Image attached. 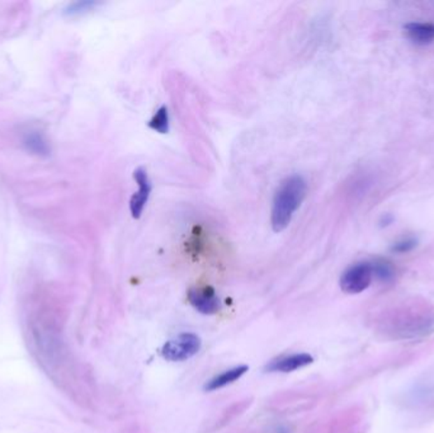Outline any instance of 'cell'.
I'll use <instances>...</instances> for the list:
<instances>
[{
	"instance_id": "1",
	"label": "cell",
	"mask_w": 434,
	"mask_h": 433,
	"mask_svg": "<svg viewBox=\"0 0 434 433\" xmlns=\"http://www.w3.org/2000/svg\"><path fill=\"white\" fill-rule=\"evenodd\" d=\"M307 184L301 176L286 178L279 184L272 202L271 223L276 233L285 231L291 223L295 212L305 200Z\"/></svg>"
},
{
	"instance_id": "2",
	"label": "cell",
	"mask_w": 434,
	"mask_h": 433,
	"mask_svg": "<svg viewBox=\"0 0 434 433\" xmlns=\"http://www.w3.org/2000/svg\"><path fill=\"white\" fill-rule=\"evenodd\" d=\"M201 338L193 333H182L176 338L170 339L162 348V355L172 362L190 359L201 350Z\"/></svg>"
},
{
	"instance_id": "3",
	"label": "cell",
	"mask_w": 434,
	"mask_h": 433,
	"mask_svg": "<svg viewBox=\"0 0 434 433\" xmlns=\"http://www.w3.org/2000/svg\"><path fill=\"white\" fill-rule=\"evenodd\" d=\"M371 262H358L346 268L340 277V289L346 294L356 295L365 291L372 282Z\"/></svg>"
},
{
	"instance_id": "4",
	"label": "cell",
	"mask_w": 434,
	"mask_h": 433,
	"mask_svg": "<svg viewBox=\"0 0 434 433\" xmlns=\"http://www.w3.org/2000/svg\"><path fill=\"white\" fill-rule=\"evenodd\" d=\"M188 300L197 312L206 315L215 314L221 309V301L212 287L192 289L188 292Z\"/></svg>"
},
{
	"instance_id": "5",
	"label": "cell",
	"mask_w": 434,
	"mask_h": 433,
	"mask_svg": "<svg viewBox=\"0 0 434 433\" xmlns=\"http://www.w3.org/2000/svg\"><path fill=\"white\" fill-rule=\"evenodd\" d=\"M134 178L136 183L139 184V191L135 192V195L131 197L130 201V211L134 219H139L143 214L144 209L146 203L149 201L150 193H151V183H150L149 176L146 170L143 168H137L134 172Z\"/></svg>"
},
{
	"instance_id": "6",
	"label": "cell",
	"mask_w": 434,
	"mask_h": 433,
	"mask_svg": "<svg viewBox=\"0 0 434 433\" xmlns=\"http://www.w3.org/2000/svg\"><path fill=\"white\" fill-rule=\"evenodd\" d=\"M312 356L309 353H296L285 357L272 359L268 365L265 366V370L270 373H292L299 369L312 364Z\"/></svg>"
},
{
	"instance_id": "7",
	"label": "cell",
	"mask_w": 434,
	"mask_h": 433,
	"mask_svg": "<svg viewBox=\"0 0 434 433\" xmlns=\"http://www.w3.org/2000/svg\"><path fill=\"white\" fill-rule=\"evenodd\" d=\"M404 34L415 45L426 46L434 41V25L412 22L404 26Z\"/></svg>"
},
{
	"instance_id": "8",
	"label": "cell",
	"mask_w": 434,
	"mask_h": 433,
	"mask_svg": "<svg viewBox=\"0 0 434 433\" xmlns=\"http://www.w3.org/2000/svg\"><path fill=\"white\" fill-rule=\"evenodd\" d=\"M248 370H249L248 366L245 365L232 367L230 370H226L224 373H218L214 379H211L204 385V389L207 392H214V390H218V389H221L224 386L230 385L232 383H235L237 380L240 379Z\"/></svg>"
},
{
	"instance_id": "9",
	"label": "cell",
	"mask_w": 434,
	"mask_h": 433,
	"mask_svg": "<svg viewBox=\"0 0 434 433\" xmlns=\"http://www.w3.org/2000/svg\"><path fill=\"white\" fill-rule=\"evenodd\" d=\"M371 266H372L373 277L379 278L382 282L393 281L395 277V268L391 262L384 258H377L371 262Z\"/></svg>"
},
{
	"instance_id": "10",
	"label": "cell",
	"mask_w": 434,
	"mask_h": 433,
	"mask_svg": "<svg viewBox=\"0 0 434 433\" xmlns=\"http://www.w3.org/2000/svg\"><path fill=\"white\" fill-rule=\"evenodd\" d=\"M149 128L159 134H167L169 131V114L165 106L156 111L155 115L149 121Z\"/></svg>"
},
{
	"instance_id": "11",
	"label": "cell",
	"mask_w": 434,
	"mask_h": 433,
	"mask_svg": "<svg viewBox=\"0 0 434 433\" xmlns=\"http://www.w3.org/2000/svg\"><path fill=\"white\" fill-rule=\"evenodd\" d=\"M416 239L413 237H407L404 238V239H401L399 242H396V243L393 244V247H391V251L395 252V253H407V252L413 251L414 248L416 247Z\"/></svg>"
},
{
	"instance_id": "12",
	"label": "cell",
	"mask_w": 434,
	"mask_h": 433,
	"mask_svg": "<svg viewBox=\"0 0 434 433\" xmlns=\"http://www.w3.org/2000/svg\"><path fill=\"white\" fill-rule=\"evenodd\" d=\"M97 6V3L94 1H78V3H73L69 6L66 9V13L68 14H80L84 12H88L92 8H94Z\"/></svg>"
},
{
	"instance_id": "13",
	"label": "cell",
	"mask_w": 434,
	"mask_h": 433,
	"mask_svg": "<svg viewBox=\"0 0 434 433\" xmlns=\"http://www.w3.org/2000/svg\"><path fill=\"white\" fill-rule=\"evenodd\" d=\"M393 217L391 216V215L386 214L385 216H382V219H381V226H387V225H390V224L393 223Z\"/></svg>"
}]
</instances>
